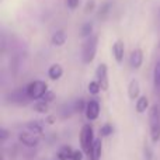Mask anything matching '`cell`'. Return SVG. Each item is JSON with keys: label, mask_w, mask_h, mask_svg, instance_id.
Listing matches in <instances>:
<instances>
[{"label": "cell", "mask_w": 160, "mask_h": 160, "mask_svg": "<svg viewBox=\"0 0 160 160\" xmlns=\"http://www.w3.org/2000/svg\"><path fill=\"white\" fill-rule=\"evenodd\" d=\"M153 80H155L156 90L160 91V61L156 62L155 65V72H153Z\"/></svg>", "instance_id": "16"}, {"label": "cell", "mask_w": 160, "mask_h": 160, "mask_svg": "<svg viewBox=\"0 0 160 160\" xmlns=\"http://www.w3.org/2000/svg\"><path fill=\"white\" fill-rule=\"evenodd\" d=\"M18 141L21 142L22 145H25V146L34 148V146H37V145L39 143V136H38V133L28 131V132L18 133Z\"/></svg>", "instance_id": "5"}, {"label": "cell", "mask_w": 160, "mask_h": 160, "mask_svg": "<svg viewBox=\"0 0 160 160\" xmlns=\"http://www.w3.org/2000/svg\"><path fill=\"white\" fill-rule=\"evenodd\" d=\"M100 90H101V86H100L98 82H90V84H88V91H90L91 94H98Z\"/></svg>", "instance_id": "20"}, {"label": "cell", "mask_w": 160, "mask_h": 160, "mask_svg": "<svg viewBox=\"0 0 160 160\" xmlns=\"http://www.w3.org/2000/svg\"><path fill=\"white\" fill-rule=\"evenodd\" d=\"M94 133H93V128L90 125H84L80 132V143H82V149L86 155H90V150H91V146L94 143Z\"/></svg>", "instance_id": "4"}, {"label": "cell", "mask_w": 160, "mask_h": 160, "mask_svg": "<svg viewBox=\"0 0 160 160\" xmlns=\"http://www.w3.org/2000/svg\"><path fill=\"white\" fill-rule=\"evenodd\" d=\"M27 128L31 131V132H35V133H38V135L42 132V125L39 124V122H28Z\"/></svg>", "instance_id": "19"}, {"label": "cell", "mask_w": 160, "mask_h": 160, "mask_svg": "<svg viewBox=\"0 0 160 160\" xmlns=\"http://www.w3.org/2000/svg\"><path fill=\"white\" fill-rule=\"evenodd\" d=\"M66 6L70 8V10H75L79 6V0H66Z\"/></svg>", "instance_id": "24"}, {"label": "cell", "mask_w": 160, "mask_h": 160, "mask_svg": "<svg viewBox=\"0 0 160 160\" xmlns=\"http://www.w3.org/2000/svg\"><path fill=\"white\" fill-rule=\"evenodd\" d=\"M149 125H150V138L153 142L160 139V110L158 105H153L149 111Z\"/></svg>", "instance_id": "1"}, {"label": "cell", "mask_w": 160, "mask_h": 160, "mask_svg": "<svg viewBox=\"0 0 160 160\" xmlns=\"http://www.w3.org/2000/svg\"><path fill=\"white\" fill-rule=\"evenodd\" d=\"M62 73H63V69H62V66L58 63L52 65V66L48 69V76H49L51 80H58L62 76Z\"/></svg>", "instance_id": "12"}, {"label": "cell", "mask_w": 160, "mask_h": 160, "mask_svg": "<svg viewBox=\"0 0 160 160\" xmlns=\"http://www.w3.org/2000/svg\"><path fill=\"white\" fill-rule=\"evenodd\" d=\"M97 44H98V37L97 35L88 37V39L84 42L83 51H82V58L84 63H90L94 59L96 52H97Z\"/></svg>", "instance_id": "3"}, {"label": "cell", "mask_w": 160, "mask_h": 160, "mask_svg": "<svg viewBox=\"0 0 160 160\" xmlns=\"http://www.w3.org/2000/svg\"><path fill=\"white\" fill-rule=\"evenodd\" d=\"M52 98H53V93H51V91H47V93L44 94V97H42V100H45V101L52 100Z\"/></svg>", "instance_id": "27"}, {"label": "cell", "mask_w": 160, "mask_h": 160, "mask_svg": "<svg viewBox=\"0 0 160 160\" xmlns=\"http://www.w3.org/2000/svg\"><path fill=\"white\" fill-rule=\"evenodd\" d=\"M34 110L37 111V112H41V114H45L48 111V102L45 101V100H39L38 102H35L34 104Z\"/></svg>", "instance_id": "17"}, {"label": "cell", "mask_w": 160, "mask_h": 160, "mask_svg": "<svg viewBox=\"0 0 160 160\" xmlns=\"http://www.w3.org/2000/svg\"><path fill=\"white\" fill-rule=\"evenodd\" d=\"M86 107H87V104H84V101H83V100H79V101L76 102V110H78V111L86 110Z\"/></svg>", "instance_id": "26"}, {"label": "cell", "mask_w": 160, "mask_h": 160, "mask_svg": "<svg viewBox=\"0 0 160 160\" xmlns=\"http://www.w3.org/2000/svg\"><path fill=\"white\" fill-rule=\"evenodd\" d=\"M100 114V104L96 101V100H91V101L87 102V107H86V117L90 121H94V119L98 118Z\"/></svg>", "instance_id": "6"}, {"label": "cell", "mask_w": 160, "mask_h": 160, "mask_svg": "<svg viewBox=\"0 0 160 160\" xmlns=\"http://www.w3.org/2000/svg\"><path fill=\"white\" fill-rule=\"evenodd\" d=\"M91 31H93V24H91V22H86V24H83L80 34H82V37H84V38H88Z\"/></svg>", "instance_id": "18"}, {"label": "cell", "mask_w": 160, "mask_h": 160, "mask_svg": "<svg viewBox=\"0 0 160 160\" xmlns=\"http://www.w3.org/2000/svg\"><path fill=\"white\" fill-rule=\"evenodd\" d=\"M72 148L68 146V145H65V146H62L61 149H59L58 152V159L59 160H70V158H72Z\"/></svg>", "instance_id": "13"}, {"label": "cell", "mask_w": 160, "mask_h": 160, "mask_svg": "<svg viewBox=\"0 0 160 160\" xmlns=\"http://www.w3.org/2000/svg\"><path fill=\"white\" fill-rule=\"evenodd\" d=\"M65 41H66V35H65L63 31H56L55 34L52 35V44L56 45V47H61V45L65 44Z\"/></svg>", "instance_id": "14"}, {"label": "cell", "mask_w": 160, "mask_h": 160, "mask_svg": "<svg viewBox=\"0 0 160 160\" xmlns=\"http://www.w3.org/2000/svg\"><path fill=\"white\" fill-rule=\"evenodd\" d=\"M148 107H149V100L146 97H139L138 101H136V111L139 114H142L148 110Z\"/></svg>", "instance_id": "15"}, {"label": "cell", "mask_w": 160, "mask_h": 160, "mask_svg": "<svg viewBox=\"0 0 160 160\" xmlns=\"http://www.w3.org/2000/svg\"><path fill=\"white\" fill-rule=\"evenodd\" d=\"M100 133H101V136H108V135H111V133H112V127H111L110 124H105L104 127L101 128Z\"/></svg>", "instance_id": "22"}, {"label": "cell", "mask_w": 160, "mask_h": 160, "mask_svg": "<svg viewBox=\"0 0 160 160\" xmlns=\"http://www.w3.org/2000/svg\"><path fill=\"white\" fill-rule=\"evenodd\" d=\"M82 158H83V155H82V152H80V150H73L70 160H82Z\"/></svg>", "instance_id": "25"}, {"label": "cell", "mask_w": 160, "mask_h": 160, "mask_svg": "<svg viewBox=\"0 0 160 160\" xmlns=\"http://www.w3.org/2000/svg\"><path fill=\"white\" fill-rule=\"evenodd\" d=\"M101 152H102L101 139H97V141H94L93 146H91V150H90L88 158H90L91 160H100V158H101Z\"/></svg>", "instance_id": "10"}, {"label": "cell", "mask_w": 160, "mask_h": 160, "mask_svg": "<svg viewBox=\"0 0 160 160\" xmlns=\"http://www.w3.org/2000/svg\"><path fill=\"white\" fill-rule=\"evenodd\" d=\"M97 82L101 86V90H107L108 88V73H107V66L101 63L97 68Z\"/></svg>", "instance_id": "7"}, {"label": "cell", "mask_w": 160, "mask_h": 160, "mask_svg": "<svg viewBox=\"0 0 160 160\" xmlns=\"http://www.w3.org/2000/svg\"><path fill=\"white\" fill-rule=\"evenodd\" d=\"M47 91H48V86L42 80H34V82L28 83V86L25 87L27 97L28 98H34V100H41Z\"/></svg>", "instance_id": "2"}, {"label": "cell", "mask_w": 160, "mask_h": 160, "mask_svg": "<svg viewBox=\"0 0 160 160\" xmlns=\"http://www.w3.org/2000/svg\"><path fill=\"white\" fill-rule=\"evenodd\" d=\"M110 7H111L110 3H104V4L101 6V8H100V11H98V17H100V18H105V17H107L108 11H110Z\"/></svg>", "instance_id": "21"}, {"label": "cell", "mask_w": 160, "mask_h": 160, "mask_svg": "<svg viewBox=\"0 0 160 160\" xmlns=\"http://www.w3.org/2000/svg\"><path fill=\"white\" fill-rule=\"evenodd\" d=\"M112 53L115 56V61L118 63H121L124 61V55H125V45L122 41H117L115 44L112 45Z\"/></svg>", "instance_id": "9"}, {"label": "cell", "mask_w": 160, "mask_h": 160, "mask_svg": "<svg viewBox=\"0 0 160 160\" xmlns=\"http://www.w3.org/2000/svg\"><path fill=\"white\" fill-rule=\"evenodd\" d=\"M0 132H2V138H0V141H3V142H4L6 139L8 138V132H7V131H6V129H2V131H0Z\"/></svg>", "instance_id": "28"}, {"label": "cell", "mask_w": 160, "mask_h": 160, "mask_svg": "<svg viewBox=\"0 0 160 160\" xmlns=\"http://www.w3.org/2000/svg\"><path fill=\"white\" fill-rule=\"evenodd\" d=\"M94 7H96V2H94V0H88V2L86 3L84 13H91V11L94 10Z\"/></svg>", "instance_id": "23"}, {"label": "cell", "mask_w": 160, "mask_h": 160, "mask_svg": "<svg viewBox=\"0 0 160 160\" xmlns=\"http://www.w3.org/2000/svg\"><path fill=\"white\" fill-rule=\"evenodd\" d=\"M131 66L133 69H139L142 66V62H143V53H142V49H133L132 53H131Z\"/></svg>", "instance_id": "8"}, {"label": "cell", "mask_w": 160, "mask_h": 160, "mask_svg": "<svg viewBox=\"0 0 160 160\" xmlns=\"http://www.w3.org/2000/svg\"><path fill=\"white\" fill-rule=\"evenodd\" d=\"M139 91H141V88H139L138 80H136V79H132V80H131V83H129V86H128V94H129V98H131V100L138 98Z\"/></svg>", "instance_id": "11"}]
</instances>
